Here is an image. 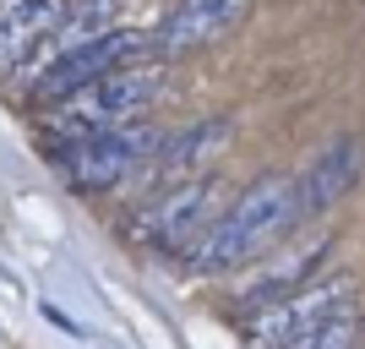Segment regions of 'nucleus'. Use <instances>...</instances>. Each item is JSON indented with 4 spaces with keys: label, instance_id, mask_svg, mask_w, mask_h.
Listing matches in <instances>:
<instances>
[{
    "label": "nucleus",
    "instance_id": "obj_1",
    "mask_svg": "<svg viewBox=\"0 0 365 349\" xmlns=\"http://www.w3.org/2000/svg\"><path fill=\"white\" fill-rule=\"evenodd\" d=\"M300 224V202H294V175H262L229 197L224 213L197 235V246L185 251V262L197 273H235L245 262L267 257L284 246V235Z\"/></svg>",
    "mask_w": 365,
    "mask_h": 349
},
{
    "label": "nucleus",
    "instance_id": "obj_2",
    "mask_svg": "<svg viewBox=\"0 0 365 349\" xmlns=\"http://www.w3.org/2000/svg\"><path fill=\"white\" fill-rule=\"evenodd\" d=\"M158 93H164V66L158 61L120 66V71H109L98 82H88V88L44 104V137H49V148H71V142L137 126V121H148Z\"/></svg>",
    "mask_w": 365,
    "mask_h": 349
},
{
    "label": "nucleus",
    "instance_id": "obj_3",
    "mask_svg": "<svg viewBox=\"0 0 365 349\" xmlns=\"http://www.w3.org/2000/svg\"><path fill=\"white\" fill-rule=\"evenodd\" d=\"M158 148H164V131L153 121H137V126H120V131H104V137L55 148L49 158L66 175V186H76V191H109V186L131 181L137 169H148Z\"/></svg>",
    "mask_w": 365,
    "mask_h": 349
},
{
    "label": "nucleus",
    "instance_id": "obj_4",
    "mask_svg": "<svg viewBox=\"0 0 365 349\" xmlns=\"http://www.w3.org/2000/svg\"><path fill=\"white\" fill-rule=\"evenodd\" d=\"M137 61H153V33L148 28H120V33H109V39H93V44L71 49V55H55V61L33 66L28 98L44 109L55 98H66V93L88 88L98 76L120 71V66H137Z\"/></svg>",
    "mask_w": 365,
    "mask_h": 349
},
{
    "label": "nucleus",
    "instance_id": "obj_5",
    "mask_svg": "<svg viewBox=\"0 0 365 349\" xmlns=\"http://www.w3.org/2000/svg\"><path fill=\"white\" fill-rule=\"evenodd\" d=\"M224 213V186L218 181H180L164 186L158 197H148V208L131 218V241H142L148 251H191L197 235Z\"/></svg>",
    "mask_w": 365,
    "mask_h": 349
},
{
    "label": "nucleus",
    "instance_id": "obj_6",
    "mask_svg": "<svg viewBox=\"0 0 365 349\" xmlns=\"http://www.w3.org/2000/svg\"><path fill=\"white\" fill-rule=\"evenodd\" d=\"M349 295H360L349 273L311 278L305 289H294V295H284V300H273V305H262L257 317H251V328H245V338H251V349H294L333 305L349 300Z\"/></svg>",
    "mask_w": 365,
    "mask_h": 349
},
{
    "label": "nucleus",
    "instance_id": "obj_7",
    "mask_svg": "<svg viewBox=\"0 0 365 349\" xmlns=\"http://www.w3.org/2000/svg\"><path fill=\"white\" fill-rule=\"evenodd\" d=\"M251 11V0H175L164 11V22L153 28V61L169 66L191 55V49L218 44L224 33H235Z\"/></svg>",
    "mask_w": 365,
    "mask_h": 349
},
{
    "label": "nucleus",
    "instance_id": "obj_8",
    "mask_svg": "<svg viewBox=\"0 0 365 349\" xmlns=\"http://www.w3.org/2000/svg\"><path fill=\"white\" fill-rule=\"evenodd\" d=\"M229 137H235L229 115H213V121L180 131V137H164V148L153 153V186L164 191V186H180V181H202V169L218 153H229Z\"/></svg>",
    "mask_w": 365,
    "mask_h": 349
},
{
    "label": "nucleus",
    "instance_id": "obj_9",
    "mask_svg": "<svg viewBox=\"0 0 365 349\" xmlns=\"http://www.w3.org/2000/svg\"><path fill=\"white\" fill-rule=\"evenodd\" d=\"M365 169V142L360 137H338L333 148L317 153V164L305 169V175H294V202H300V218H311V213L333 208L338 197H349L354 181H360Z\"/></svg>",
    "mask_w": 365,
    "mask_h": 349
},
{
    "label": "nucleus",
    "instance_id": "obj_10",
    "mask_svg": "<svg viewBox=\"0 0 365 349\" xmlns=\"http://www.w3.org/2000/svg\"><path fill=\"white\" fill-rule=\"evenodd\" d=\"M66 0H0V76L33 61L61 28Z\"/></svg>",
    "mask_w": 365,
    "mask_h": 349
},
{
    "label": "nucleus",
    "instance_id": "obj_11",
    "mask_svg": "<svg viewBox=\"0 0 365 349\" xmlns=\"http://www.w3.org/2000/svg\"><path fill=\"white\" fill-rule=\"evenodd\" d=\"M142 0H71L61 11V28L49 33V44L33 55V66L55 61V55H71V49L93 44V39H109V33L125 28V16L137 11Z\"/></svg>",
    "mask_w": 365,
    "mask_h": 349
},
{
    "label": "nucleus",
    "instance_id": "obj_12",
    "mask_svg": "<svg viewBox=\"0 0 365 349\" xmlns=\"http://www.w3.org/2000/svg\"><path fill=\"white\" fill-rule=\"evenodd\" d=\"M360 333H365V311H360V295H349V300L333 305L294 349H360Z\"/></svg>",
    "mask_w": 365,
    "mask_h": 349
}]
</instances>
